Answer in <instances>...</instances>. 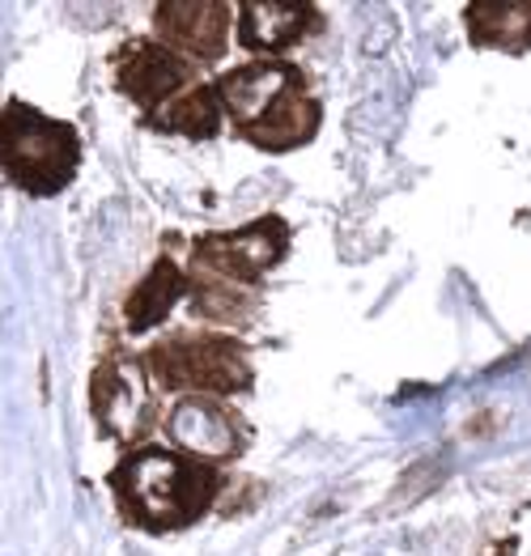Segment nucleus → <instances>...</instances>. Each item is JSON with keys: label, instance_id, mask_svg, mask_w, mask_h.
Listing matches in <instances>:
<instances>
[{"label": "nucleus", "instance_id": "obj_12", "mask_svg": "<svg viewBox=\"0 0 531 556\" xmlns=\"http://www.w3.org/2000/svg\"><path fill=\"white\" fill-rule=\"evenodd\" d=\"M146 124L153 132L213 140L222 132V98L213 90V81H195L192 90H184L179 98H170L166 106H157L153 115H146Z\"/></svg>", "mask_w": 531, "mask_h": 556}, {"label": "nucleus", "instance_id": "obj_6", "mask_svg": "<svg viewBox=\"0 0 531 556\" xmlns=\"http://www.w3.org/2000/svg\"><path fill=\"white\" fill-rule=\"evenodd\" d=\"M90 413L102 438L119 446H146L149 429L157 420V395L149 382L141 357L115 353L106 357L90 378Z\"/></svg>", "mask_w": 531, "mask_h": 556}, {"label": "nucleus", "instance_id": "obj_13", "mask_svg": "<svg viewBox=\"0 0 531 556\" xmlns=\"http://www.w3.org/2000/svg\"><path fill=\"white\" fill-rule=\"evenodd\" d=\"M464 26L477 47L523 51L531 47V4H468Z\"/></svg>", "mask_w": 531, "mask_h": 556}, {"label": "nucleus", "instance_id": "obj_11", "mask_svg": "<svg viewBox=\"0 0 531 556\" xmlns=\"http://www.w3.org/2000/svg\"><path fill=\"white\" fill-rule=\"evenodd\" d=\"M184 298H188V273L170 255H157V264L149 268V277H141V285L124 302V324H128L132 336H141L149 327L166 324V315Z\"/></svg>", "mask_w": 531, "mask_h": 556}, {"label": "nucleus", "instance_id": "obj_8", "mask_svg": "<svg viewBox=\"0 0 531 556\" xmlns=\"http://www.w3.org/2000/svg\"><path fill=\"white\" fill-rule=\"evenodd\" d=\"M166 433H170L179 455L213 467L226 464V459H239L242 446H246L239 417L213 395H184L166 413Z\"/></svg>", "mask_w": 531, "mask_h": 556}, {"label": "nucleus", "instance_id": "obj_5", "mask_svg": "<svg viewBox=\"0 0 531 556\" xmlns=\"http://www.w3.org/2000/svg\"><path fill=\"white\" fill-rule=\"evenodd\" d=\"M286 251H290V226L277 213H268L242 230L195 238L188 277L226 280V285L251 289V285H260L268 268H277L286 260Z\"/></svg>", "mask_w": 531, "mask_h": 556}, {"label": "nucleus", "instance_id": "obj_7", "mask_svg": "<svg viewBox=\"0 0 531 556\" xmlns=\"http://www.w3.org/2000/svg\"><path fill=\"white\" fill-rule=\"evenodd\" d=\"M115 86H119V93H128L146 115H153L170 98L192 90L195 68L179 51H170L157 39H132L115 55Z\"/></svg>", "mask_w": 531, "mask_h": 556}, {"label": "nucleus", "instance_id": "obj_3", "mask_svg": "<svg viewBox=\"0 0 531 556\" xmlns=\"http://www.w3.org/2000/svg\"><path fill=\"white\" fill-rule=\"evenodd\" d=\"M81 132L68 119L43 115L39 106L9 98L0 106V175L26 195H60L77 179Z\"/></svg>", "mask_w": 531, "mask_h": 556}, {"label": "nucleus", "instance_id": "obj_10", "mask_svg": "<svg viewBox=\"0 0 531 556\" xmlns=\"http://www.w3.org/2000/svg\"><path fill=\"white\" fill-rule=\"evenodd\" d=\"M319 26L324 17L311 4H242L239 9V43L246 51H260L264 60H277L286 47L302 43Z\"/></svg>", "mask_w": 531, "mask_h": 556}, {"label": "nucleus", "instance_id": "obj_2", "mask_svg": "<svg viewBox=\"0 0 531 556\" xmlns=\"http://www.w3.org/2000/svg\"><path fill=\"white\" fill-rule=\"evenodd\" d=\"M222 115L235 119V132L255 149L286 153L319 132L324 111L306 86V73L290 60H251L213 81Z\"/></svg>", "mask_w": 531, "mask_h": 556}, {"label": "nucleus", "instance_id": "obj_1", "mask_svg": "<svg viewBox=\"0 0 531 556\" xmlns=\"http://www.w3.org/2000/svg\"><path fill=\"white\" fill-rule=\"evenodd\" d=\"M226 476L213 464L179 455L175 446H132L111 471V497L124 522L149 535L192 527L217 506Z\"/></svg>", "mask_w": 531, "mask_h": 556}, {"label": "nucleus", "instance_id": "obj_14", "mask_svg": "<svg viewBox=\"0 0 531 556\" xmlns=\"http://www.w3.org/2000/svg\"><path fill=\"white\" fill-rule=\"evenodd\" d=\"M188 306H192V315L208 319V324H242L251 315L255 298H251V289L226 285V280L188 277Z\"/></svg>", "mask_w": 531, "mask_h": 556}, {"label": "nucleus", "instance_id": "obj_9", "mask_svg": "<svg viewBox=\"0 0 531 556\" xmlns=\"http://www.w3.org/2000/svg\"><path fill=\"white\" fill-rule=\"evenodd\" d=\"M235 13L226 4H157L153 9V35L157 43L179 51L188 64H208L230 43Z\"/></svg>", "mask_w": 531, "mask_h": 556}, {"label": "nucleus", "instance_id": "obj_4", "mask_svg": "<svg viewBox=\"0 0 531 556\" xmlns=\"http://www.w3.org/2000/svg\"><path fill=\"white\" fill-rule=\"evenodd\" d=\"M141 366L166 391L213 395V400L251 391V382H255V370H251L246 349L239 340L208 336V331H188V336H170L162 344H149Z\"/></svg>", "mask_w": 531, "mask_h": 556}]
</instances>
